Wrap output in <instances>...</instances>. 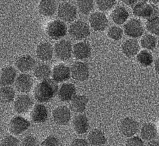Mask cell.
<instances>
[{
    "label": "cell",
    "instance_id": "cell-38",
    "mask_svg": "<svg viewBox=\"0 0 159 146\" xmlns=\"http://www.w3.org/2000/svg\"><path fill=\"white\" fill-rule=\"evenodd\" d=\"M20 146H39V141L34 137L28 135L22 139Z\"/></svg>",
    "mask_w": 159,
    "mask_h": 146
},
{
    "label": "cell",
    "instance_id": "cell-5",
    "mask_svg": "<svg viewBox=\"0 0 159 146\" xmlns=\"http://www.w3.org/2000/svg\"><path fill=\"white\" fill-rule=\"evenodd\" d=\"M120 131L122 135L127 138L134 137L139 131V123L134 119L130 117L124 118L120 124Z\"/></svg>",
    "mask_w": 159,
    "mask_h": 146
},
{
    "label": "cell",
    "instance_id": "cell-1",
    "mask_svg": "<svg viewBox=\"0 0 159 146\" xmlns=\"http://www.w3.org/2000/svg\"><path fill=\"white\" fill-rule=\"evenodd\" d=\"M59 86L53 79L42 80L35 86L34 96L36 101L40 103L49 102L59 92Z\"/></svg>",
    "mask_w": 159,
    "mask_h": 146
},
{
    "label": "cell",
    "instance_id": "cell-36",
    "mask_svg": "<svg viewBox=\"0 0 159 146\" xmlns=\"http://www.w3.org/2000/svg\"><path fill=\"white\" fill-rule=\"evenodd\" d=\"M116 3V1H105V0H100L96 1L97 7L99 10L102 11H108L109 10L112 9L114 6H115Z\"/></svg>",
    "mask_w": 159,
    "mask_h": 146
},
{
    "label": "cell",
    "instance_id": "cell-25",
    "mask_svg": "<svg viewBox=\"0 0 159 146\" xmlns=\"http://www.w3.org/2000/svg\"><path fill=\"white\" fill-rule=\"evenodd\" d=\"M157 131L156 126L151 123H145L142 126L140 131L141 137L146 141L152 140L156 137Z\"/></svg>",
    "mask_w": 159,
    "mask_h": 146
},
{
    "label": "cell",
    "instance_id": "cell-28",
    "mask_svg": "<svg viewBox=\"0 0 159 146\" xmlns=\"http://www.w3.org/2000/svg\"><path fill=\"white\" fill-rule=\"evenodd\" d=\"M129 17V13L123 6H117L111 14V18L114 23L121 25L127 21Z\"/></svg>",
    "mask_w": 159,
    "mask_h": 146
},
{
    "label": "cell",
    "instance_id": "cell-33",
    "mask_svg": "<svg viewBox=\"0 0 159 146\" xmlns=\"http://www.w3.org/2000/svg\"><path fill=\"white\" fill-rule=\"evenodd\" d=\"M77 6L80 13L84 15H87L93 9L94 3L93 1L91 0L78 1Z\"/></svg>",
    "mask_w": 159,
    "mask_h": 146
},
{
    "label": "cell",
    "instance_id": "cell-4",
    "mask_svg": "<svg viewBox=\"0 0 159 146\" xmlns=\"http://www.w3.org/2000/svg\"><path fill=\"white\" fill-rule=\"evenodd\" d=\"M48 35L55 40L64 37L67 32L66 25L62 21L56 20L48 24L47 27Z\"/></svg>",
    "mask_w": 159,
    "mask_h": 146
},
{
    "label": "cell",
    "instance_id": "cell-20",
    "mask_svg": "<svg viewBox=\"0 0 159 146\" xmlns=\"http://www.w3.org/2000/svg\"><path fill=\"white\" fill-rule=\"evenodd\" d=\"M76 89L71 83H63L58 92L59 98L63 102H68L75 96Z\"/></svg>",
    "mask_w": 159,
    "mask_h": 146
},
{
    "label": "cell",
    "instance_id": "cell-18",
    "mask_svg": "<svg viewBox=\"0 0 159 146\" xmlns=\"http://www.w3.org/2000/svg\"><path fill=\"white\" fill-rule=\"evenodd\" d=\"M30 118L35 123H44L48 118V111L45 106L36 104L30 113Z\"/></svg>",
    "mask_w": 159,
    "mask_h": 146
},
{
    "label": "cell",
    "instance_id": "cell-17",
    "mask_svg": "<svg viewBox=\"0 0 159 146\" xmlns=\"http://www.w3.org/2000/svg\"><path fill=\"white\" fill-rule=\"evenodd\" d=\"M53 53V47L48 42H42L39 44L36 49V55L37 57L43 62L51 60Z\"/></svg>",
    "mask_w": 159,
    "mask_h": 146
},
{
    "label": "cell",
    "instance_id": "cell-34",
    "mask_svg": "<svg viewBox=\"0 0 159 146\" xmlns=\"http://www.w3.org/2000/svg\"><path fill=\"white\" fill-rule=\"evenodd\" d=\"M146 28L149 32L156 35H159V16H156L148 20Z\"/></svg>",
    "mask_w": 159,
    "mask_h": 146
},
{
    "label": "cell",
    "instance_id": "cell-12",
    "mask_svg": "<svg viewBox=\"0 0 159 146\" xmlns=\"http://www.w3.org/2000/svg\"><path fill=\"white\" fill-rule=\"evenodd\" d=\"M33 83L32 77L30 74H21L15 80V89L21 93H28L32 88Z\"/></svg>",
    "mask_w": 159,
    "mask_h": 146
},
{
    "label": "cell",
    "instance_id": "cell-45",
    "mask_svg": "<svg viewBox=\"0 0 159 146\" xmlns=\"http://www.w3.org/2000/svg\"><path fill=\"white\" fill-rule=\"evenodd\" d=\"M158 47H159V42H158Z\"/></svg>",
    "mask_w": 159,
    "mask_h": 146
},
{
    "label": "cell",
    "instance_id": "cell-9",
    "mask_svg": "<svg viewBox=\"0 0 159 146\" xmlns=\"http://www.w3.org/2000/svg\"><path fill=\"white\" fill-rule=\"evenodd\" d=\"M57 14L59 18L64 21H73L77 17L76 7L69 2H63L59 6Z\"/></svg>",
    "mask_w": 159,
    "mask_h": 146
},
{
    "label": "cell",
    "instance_id": "cell-10",
    "mask_svg": "<svg viewBox=\"0 0 159 146\" xmlns=\"http://www.w3.org/2000/svg\"><path fill=\"white\" fill-rule=\"evenodd\" d=\"M30 123L24 117L20 116L14 117L9 123V130L12 135H18L26 131Z\"/></svg>",
    "mask_w": 159,
    "mask_h": 146
},
{
    "label": "cell",
    "instance_id": "cell-24",
    "mask_svg": "<svg viewBox=\"0 0 159 146\" xmlns=\"http://www.w3.org/2000/svg\"><path fill=\"white\" fill-rule=\"evenodd\" d=\"M89 99L83 95H77L71 100L70 107L71 110L77 113L84 111L88 103Z\"/></svg>",
    "mask_w": 159,
    "mask_h": 146
},
{
    "label": "cell",
    "instance_id": "cell-31",
    "mask_svg": "<svg viewBox=\"0 0 159 146\" xmlns=\"http://www.w3.org/2000/svg\"><path fill=\"white\" fill-rule=\"evenodd\" d=\"M137 60L142 66L144 67L151 65L153 61L152 54L146 50H143L139 53L137 56Z\"/></svg>",
    "mask_w": 159,
    "mask_h": 146
},
{
    "label": "cell",
    "instance_id": "cell-19",
    "mask_svg": "<svg viewBox=\"0 0 159 146\" xmlns=\"http://www.w3.org/2000/svg\"><path fill=\"white\" fill-rule=\"evenodd\" d=\"M72 126L75 131L78 134H84L89 130V119L83 114L77 115L73 118Z\"/></svg>",
    "mask_w": 159,
    "mask_h": 146
},
{
    "label": "cell",
    "instance_id": "cell-43",
    "mask_svg": "<svg viewBox=\"0 0 159 146\" xmlns=\"http://www.w3.org/2000/svg\"><path fill=\"white\" fill-rule=\"evenodd\" d=\"M155 69L156 72L159 74V57L158 58H156L155 62Z\"/></svg>",
    "mask_w": 159,
    "mask_h": 146
},
{
    "label": "cell",
    "instance_id": "cell-3",
    "mask_svg": "<svg viewBox=\"0 0 159 146\" xmlns=\"http://www.w3.org/2000/svg\"><path fill=\"white\" fill-rule=\"evenodd\" d=\"M69 33L74 39L81 40L89 37L90 34L89 26L83 21H76L69 26Z\"/></svg>",
    "mask_w": 159,
    "mask_h": 146
},
{
    "label": "cell",
    "instance_id": "cell-44",
    "mask_svg": "<svg viewBox=\"0 0 159 146\" xmlns=\"http://www.w3.org/2000/svg\"><path fill=\"white\" fill-rule=\"evenodd\" d=\"M123 2L129 6H132L133 5L135 6L136 3H137V1H123Z\"/></svg>",
    "mask_w": 159,
    "mask_h": 146
},
{
    "label": "cell",
    "instance_id": "cell-7",
    "mask_svg": "<svg viewBox=\"0 0 159 146\" xmlns=\"http://www.w3.org/2000/svg\"><path fill=\"white\" fill-rule=\"evenodd\" d=\"M73 52V48L70 42L62 40L55 44L54 53L56 57L61 60L65 61L70 58Z\"/></svg>",
    "mask_w": 159,
    "mask_h": 146
},
{
    "label": "cell",
    "instance_id": "cell-39",
    "mask_svg": "<svg viewBox=\"0 0 159 146\" xmlns=\"http://www.w3.org/2000/svg\"><path fill=\"white\" fill-rule=\"evenodd\" d=\"M125 146H146L141 138L137 136L132 137L127 139Z\"/></svg>",
    "mask_w": 159,
    "mask_h": 146
},
{
    "label": "cell",
    "instance_id": "cell-35",
    "mask_svg": "<svg viewBox=\"0 0 159 146\" xmlns=\"http://www.w3.org/2000/svg\"><path fill=\"white\" fill-rule=\"evenodd\" d=\"M107 35L111 39L119 41L123 37V30L118 26H111L108 30Z\"/></svg>",
    "mask_w": 159,
    "mask_h": 146
},
{
    "label": "cell",
    "instance_id": "cell-32",
    "mask_svg": "<svg viewBox=\"0 0 159 146\" xmlns=\"http://www.w3.org/2000/svg\"><path fill=\"white\" fill-rule=\"evenodd\" d=\"M141 44L143 48L148 50H153L157 44V40L155 37L151 34L144 35L141 40Z\"/></svg>",
    "mask_w": 159,
    "mask_h": 146
},
{
    "label": "cell",
    "instance_id": "cell-29",
    "mask_svg": "<svg viewBox=\"0 0 159 146\" xmlns=\"http://www.w3.org/2000/svg\"><path fill=\"white\" fill-rule=\"evenodd\" d=\"M33 74L37 79L44 80L49 79V77L52 74V71L49 65L45 64H39L34 67Z\"/></svg>",
    "mask_w": 159,
    "mask_h": 146
},
{
    "label": "cell",
    "instance_id": "cell-13",
    "mask_svg": "<svg viewBox=\"0 0 159 146\" xmlns=\"http://www.w3.org/2000/svg\"><path fill=\"white\" fill-rule=\"evenodd\" d=\"M89 21L92 28L96 31H103L106 29L108 24L106 15L101 12L92 13Z\"/></svg>",
    "mask_w": 159,
    "mask_h": 146
},
{
    "label": "cell",
    "instance_id": "cell-11",
    "mask_svg": "<svg viewBox=\"0 0 159 146\" xmlns=\"http://www.w3.org/2000/svg\"><path fill=\"white\" fill-rule=\"evenodd\" d=\"M52 117L53 121L57 125H65L70 120V110L65 106H60L53 110Z\"/></svg>",
    "mask_w": 159,
    "mask_h": 146
},
{
    "label": "cell",
    "instance_id": "cell-21",
    "mask_svg": "<svg viewBox=\"0 0 159 146\" xmlns=\"http://www.w3.org/2000/svg\"><path fill=\"white\" fill-rule=\"evenodd\" d=\"M16 71L12 66L4 67L1 73V85L3 87L9 86L16 80Z\"/></svg>",
    "mask_w": 159,
    "mask_h": 146
},
{
    "label": "cell",
    "instance_id": "cell-16",
    "mask_svg": "<svg viewBox=\"0 0 159 146\" xmlns=\"http://www.w3.org/2000/svg\"><path fill=\"white\" fill-rule=\"evenodd\" d=\"M73 53L75 58L78 60H83L88 58L91 55V47L87 41L80 42L74 44Z\"/></svg>",
    "mask_w": 159,
    "mask_h": 146
},
{
    "label": "cell",
    "instance_id": "cell-26",
    "mask_svg": "<svg viewBox=\"0 0 159 146\" xmlns=\"http://www.w3.org/2000/svg\"><path fill=\"white\" fill-rule=\"evenodd\" d=\"M88 140L92 146H102L106 143V138L102 131L98 129H95L89 133Z\"/></svg>",
    "mask_w": 159,
    "mask_h": 146
},
{
    "label": "cell",
    "instance_id": "cell-22",
    "mask_svg": "<svg viewBox=\"0 0 159 146\" xmlns=\"http://www.w3.org/2000/svg\"><path fill=\"white\" fill-rule=\"evenodd\" d=\"M15 65L18 70L23 73L28 72L35 67V62L30 55L22 56L18 58Z\"/></svg>",
    "mask_w": 159,
    "mask_h": 146
},
{
    "label": "cell",
    "instance_id": "cell-2",
    "mask_svg": "<svg viewBox=\"0 0 159 146\" xmlns=\"http://www.w3.org/2000/svg\"><path fill=\"white\" fill-rule=\"evenodd\" d=\"M159 12V9L155 5L148 3L146 1L137 2L133 9V14L135 16L148 20L157 16Z\"/></svg>",
    "mask_w": 159,
    "mask_h": 146
},
{
    "label": "cell",
    "instance_id": "cell-14",
    "mask_svg": "<svg viewBox=\"0 0 159 146\" xmlns=\"http://www.w3.org/2000/svg\"><path fill=\"white\" fill-rule=\"evenodd\" d=\"M33 102L30 97L27 94L19 95L15 99L14 108L18 114H23L30 110L32 107Z\"/></svg>",
    "mask_w": 159,
    "mask_h": 146
},
{
    "label": "cell",
    "instance_id": "cell-41",
    "mask_svg": "<svg viewBox=\"0 0 159 146\" xmlns=\"http://www.w3.org/2000/svg\"><path fill=\"white\" fill-rule=\"evenodd\" d=\"M71 146H89V143L84 139L78 138L72 142Z\"/></svg>",
    "mask_w": 159,
    "mask_h": 146
},
{
    "label": "cell",
    "instance_id": "cell-6",
    "mask_svg": "<svg viewBox=\"0 0 159 146\" xmlns=\"http://www.w3.org/2000/svg\"><path fill=\"white\" fill-rule=\"evenodd\" d=\"M72 78L77 81L83 82L89 78V65L84 62H75L71 67Z\"/></svg>",
    "mask_w": 159,
    "mask_h": 146
},
{
    "label": "cell",
    "instance_id": "cell-42",
    "mask_svg": "<svg viewBox=\"0 0 159 146\" xmlns=\"http://www.w3.org/2000/svg\"><path fill=\"white\" fill-rule=\"evenodd\" d=\"M146 146H159V140L153 139L149 141Z\"/></svg>",
    "mask_w": 159,
    "mask_h": 146
},
{
    "label": "cell",
    "instance_id": "cell-37",
    "mask_svg": "<svg viewBox=\"0 0 159 146\" xmlns=\"http://www.w3.org/2000/svg\"><path fill=\"white\" fill-rule=\"evenodd\" d=\"M1 146H19V140L12 135H7L3 138Z\"/></svg>",
    "mask_w": 159,
    "mask_h": 146
},
{
    "label": "cell",
    "instance_id": "cell-46",
    "mask_svg": "<svg viewBox=\"0 0 159 146\" xmlns=\"http://www.w3.org/2000/svg\"></svg>",
    "mask_w": 159,
    "mask_h": 146
},
{
    "label": "cell",
    "instance_id": "cell-30",
    "mask_svg": "<svg viewBox=\"0 0 159 146\" xmlns=\"http://www.w3.org/2000/svg\"><path fill=\"white\" fill-rule=\"evenodd\" d=\"M1 99L3 103H10L14 99L15 91L14 89L10 86H5L1 88Z\"/></svg>",
    "mask_w": 159,
    "mask_h": 146
},
{
    "label": "cell",
    "instance_id": "cell-8",
    "mask_svg": "<svg viewBox=\"0 0 159 146\" xmlns=\"http://www.w3.org/2000/svg\"><path fill=\"white\" fill-rule=\"evenodd\" d=\"M124 31L126 35L132 38L140 37L144 32L141 21L137 19H132L124 25Z\"/></svg>",
    "mask_w": 159,
    "mask_h": 146
},
{
    "label": "cell",
    "instance_id": "cell-27",
    "mask_svg": "<svg viewBox=\"0 0 159 146\" xmlns=\"http://www.w3.org/2000/svg\"><path fill=\"white\" fill-rule=\"evenodd\" d=\"M39 11L45 16H51L55 14L57 4L54 1L43 0L40 2L39 6Z\"/></svg>",
    "mask_w": 159,
    "mask_h": 146
},
{
    "label": "cell",
    "instance_id": "cell-40",
    "mask_svg": "<svg viewBox=\"0 0 159 146\" xmlns=\"http://www.w3.org/2000/svg\"><path fill=\"white\" fill-rule=\"evenodd\" d=\"M60 142L57 138L51 135L46 138L41 143V146H59Z\"/></svg>",
    "mask_w": 159,
    "mask_h": 146
},
{
    "label": "cell",
    "instance_id": "cell-15",
    "mask_svg": "<svg viewBox=\"0 0 159 146\" xmlns=\"http://www.w3.org/2000/svg\"><path fill=\"white\" fill-rule=\"evenodd\" d=\"M71 69L69 66L64 64L56 65L53 68L52 76L53 80L57 83H60L70 79Z\"/></svg>",
    "mask_w": 159,
    "mask_h": 146
},
{
    "label": "cell",
    "instance_id": "cell-23",
    "mask_svg": "<svg viewBox=\"0 0 159 146\" xmlns=\"http://www.w3.org/2000/svg\"><path fill=\"white\" fill-rule=\"evenodd\" d=\"M121 50L126 56L132 57L139 52V42L134 39H129L123 43Z\"/></svg>",
    "mask_w": 159,
    "mask_h": 146
}]
</instances>
